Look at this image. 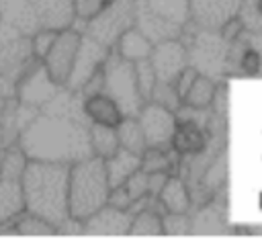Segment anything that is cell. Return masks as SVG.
Instances as JSON below:
<instances>
[{"instance_id": "1", "label": "cell", "mask_w": 262, "mask_h": 252, "mask_svg": "<svg viewBox=\"0 0 262 252\" xmlns=\"http://www.w3.org/2000/svg\"><path fill=\"white\" fill-rule=\"evenodd\" d=\"M90 121L82 109V96L66 86L18 133L16 145L29 160L74 164L92 156Z\"/></svg>"}, {"instance_id": "2", "label": "cell", "mask_w": 262, "mask_h": 252, "mask_svg": "<svg viewBox=\"0 0 262 252\" xmlns=\"http://www.w3.org/2000/svg\"><path fill=\"white\" fill-rule=\"evenodd\" d=\"M68 180L70 164L29 160L20 174L25 211L39 215L57 227L63 219L70 217Z\"/></svg>"}, {"instance_id": "3", "label": "cell", "mask_w": 262, "mask_h": 252, "mask_svg": "<svg viewBox=\"0 0 262 252\" xmlns=\"http://www.w3.org/2000/svg\"><path fill=\"white\" fill-rule=\"evenodd\" d=\"M111 184L104 170V160L88 156L70 164L68 180V209L70 217L84 221L102 205H106Z\"/></svg>"}, {"instance_id": "4", "label": "cell", "mask_w": 262, "mask_h": 252, "mask_svg": "<svg viewBox=\"0 0 262 252\" xmlns=\"http://www.w3.org/2000/svg\"><path fill=\"white\" fill-rule=\"evenodd\" d=\"M186 47L188 66L196 70V74L215 80L217 84L225 78V59L229 41L221 35L219 29L199 27L196 23L188 20L178 37Z\"/></svg>"}, {"instance_id": "5", "label": "cell", "mask_w": 262, "mask_h": 252, "mask_svg": "<svg viewBox=\"0 0 262 252\" xmlns=\"http://www.w3.org/2000/svg\"><path fill=\"white\" fill-rule=\"evenodd\" d=\"M102 92L115 100L123 117H137L145 104L137 88L133 61L121 57L115 49L108 51L102 64Z\"/></svg>"}, {"instance_id": "6", "label": "cell", "mask_w": 262, "mask_h": 252, "mask_svg": "<svg viewBox=\"0 0 262 252\" xmlns=\"http://www.w3.org/2000/svg\"><path fill=\"white\" fill-rule=\"evenodd\" d=\"M135 25V0H111L88 18H74L72 27L113 49L119 37Z\"/></svg>"}, {"instance_id": "7", "label": "cell", "mask_w": 262, "mask_h": 252, "mask_svg": "<svg viewBox=\"0 0 262 252\" xmlns=\"http://www.w3.org/2000/svg\"><path fill=\"white\" fill-rule=\"evenodd\" d=\"M225 76H262V33L242 29L229 41Z\"/></svg>"}, {"instance_id": "8", "label": "cell", "mask_w": 262, "mask_h": 252, "mask_svg": "<svg viewBox=\"0 0 262 252\" xmlns=\"http://www.w3.org/2000/svg\"><path fill=\"white\" fill-rule=\"evenodd\" d=\"M59 84L49 76V72L45 70V66L35 59L16 80V88H14V98L27 107L33 109H43L57 92H59Z\"/></svg>"}, {"instance_id": "9", "label": "cell", "mask_w": 262, "mask_h": 252, "mask_svg": "<svg viewBox=\"0 0 262 252\" xmlns=\"http://www.w3.org/2000/svg\"><path fill=\"white\" fill-rule=\"evenodd\" d=\"M135 119L143 131L147 148L172 150V135L176 129L174 111H168L166 107H162L154 100H147Z\"/></svg>"}, {"instance_id": "10", "label": "cell", "mask_w": 262, "mask_h": 252, "mask_svg": "<svg viewBox=\"0 0 262 252\" xmlns=\"http://www.w3.org/2000/svg\"><path fill=\"white\" fill-rule=\"evenodd\" d=\"M80 31H76L74 27H66L61 31H57L49 51L45 53V57L41 59V64L45 66V70L49 72V76L59 84L66 86V80L70 76L78 45H80Z\"/></svg>"}, {"instance_id": "11", "label": "cell", "mask_w": 262, "mask_h": 252, "mask_svg": "<svg viewBox=\"0 0 262 252\" xmlns=\"http://www.w3.org/2000/svg\"><path fill=\"white\" fill-rule=\"evenodd\" d=\"M108 51H111L108 47L100 45L98 41H94L92 37L82 33L80 35V45H78V51H76V57H74V64H72V70H70V76L66 80V88L78 92L102 68Z\"/></svg>"}, {"instance_id": "12", "label": "cell", "mask_w": 262, "mask_h": 252, "mask_svg": "<svg viewBox=\"0 0 262 252\" xmlns=\"http://www.w3.org/2000/svg\"><path fill=\"white\" fill-rule=\"evenodd\" d=\"M149 64L156 72L158 82H170L172 84L176 80V76L188 66L184 43L178 37L154 43L151 53H149Z\"/></svg>"}, {"instance_id": "13", "label": "cell", "mask_w": 262, "mask_h": 252, "mask_svg": "<svg viewBox=\"0 0 262 252\" xmlns=\"http://www.w3.org/2000/svg\"><path fill=\"white\" fill-rule=\"evenodd\" d=\"M131 219L133 215L127 209H119L106 203L82 223L86 236H127Z\"/></svg>"}, {"instance_id": "14", "label": "cell", "mask_w": 262, "mask_h": 252, "mask_svg": "<svg viewBox=\"0 0 262 252\" xmlns=\"http://www.w3.org/2000/svg\"><path fill=\"white\" fill-rule=\"evenodd\" d=\"M190 20L199 27L221 29L227 20L235 18L242 0H188Z\"/></svg>"}, {"instance_id": "15", "label": "cell", "mask_w": 262, "mask_h": 252, "mask_svg": "<svg viewBox=\"0 0 262 252\" xmlns=\"http://www.w3.org/2000/svg\"><path fill=\"white\" fill-rule=\"evenodd\" d=\"M145 37L147 41L154 45V43H160L164 39H176L180 37V31L182 27L180 25H174L162 16H158L156 12H151L143 0H135V25Z\"/></svg>"}, {"instance_id": "16", "label": "cell", "mask_w": 262, "mask_h": 252, "mask_svg": "<svg viewBox=\"0 0 262 252\" xmlns=\"http://www.w3.org/2000/svg\"><path fill=\"white\" fill-rule=\"evenodd\" d=\"M0 25L31 37L41 25L29 0H0Z\"/></svg>"}, {"instance_id": "17", "label": "cell", "mask_w": 262, "mask_h": 252, "mask_svg": "<svg viewBox=\"0 0 262 252\" xmlns=\"http://www.w3.org/2000/svg\"><path fill=\"white\" fill-rule=\"evenodd\" d=\"M41 27L61 31L72 27L76 18L74 0H29Z\"/></svg>"}, {"instance_id": "18", "label": "cell", "mask_w": 262, "mask_h": 252, "mask_svg": "<svg viewBox=\"0 0 262 252\" xmlns=\"http://www.w3.org/2000/svg\"><path fill=\"white\" fill-rule=\"evenodd\" d=\"M209 141L207 125L196 121H176V129L172 135V150L178 156H192L199 154Z\"/></svg>"}, {"instance_id": "19", "label": "cell", "mask_w": 262, "mask_h": 252, "mask_svg": "<svg viewBox=\"0 0 262 252\" xmlns=\"http://www.w3.org/2000/svg\"><path fill=\"white\" fill-rule=\"evenodd\" d=\"M82 109H84V115H86V119L90 123H100V125L115 127L123 119V113L119 111L115 100L108 98L104 92H96V94L84 96L82 98Z\"/></svg>"}, {"instance_id": "20", "label": "cell", "mask_w": 262, "mask_h": 252, "mask_svg": "<svg viewBox=\"0 0 262 252\" xmlns=\"http://www.w3.org/2000/svg\"><path fill=\"white\" fill-rule=\"evenodd\" d=\"M25 211L20 178L0 176V227L12 223Z\"/></svg>"}, {"instance_id": "21", "label": "cell", "mask_w": 262, "mask_h": 252, "mask_svg": "<svg viewBox=\"0 0 262 252\" xmlns=\"http://www.w3.org/2000/svg\"><path fill=\"white\" fill-rule=\"evenodd\" d=\"M137 168H141V156L131 154L123 148H119L115 154L104 158V170H106V178H108L111 188L123 184Z\"/></svg>"}, {"instance_id": "22", "label": "cell", "mask_w": 262, "mask_h": 252, "mask_svg": "<svg viewBox=\"0 0 262 252\" xmlns=\"http://www.w3.org/2000/svg\"><path fill=\"white\" fill-rule=\"evenodd\" d=\"M160 203L170 213H188L190 209V193L182 176H168L164 186L158 193Z\"/></svg>"}, {"instance_id": "23", "label": "cell", "mask_w": 262, "mask_h": 252, "mask_svg": "<svg viewBox=\"0 0 262 252\" xmlns=\"http://www.w3.org/2000/svg\"><path fill=\"white\" fill-rule=\"evenodd\" d=\"M151 43L147 41V37L137 29V27H131V29H127L121 37H119V41H117V45L113 47L121 57H125V59H129V61H139V59H147L149 57V53H151Z\"/></svg>"}, {"instance_id": "24", "label": "cell", "mask_w": 262, "mask_h": 252, "mask_svg": "<svg viewBox=\"0 0 262 252\" xmlns=\"http://www.w3.org/2000/svg\"><path fill=\"white\" fill-rule=\"evenodd\" d=\"M115 131H117V139H119V148L131 152V154H137L141 156L145 152V137H143V131L137 123L135 117H123L117 125H115Z\"/></svg>"}, {"instance_id": "25", "label": "cell", "mask_w": 262, "mask_h": 252, "mask_svg": "<svg viewBox=\"0 0 262 252\" xmlns=\"http://www.w3.org/2000/svg\"><path fill=\"white\" fill-rule=\"evenodd\" d=\"M221 229H223V203L211 197V201L196 211L190 232L213 234V232H221Z\"/></svg>"}, {"instance_id": "26", "label": "cell", "mask_w": 262, "mask_h": 252, "mask_svg": "<svg viewBox=\"0 0 262 252\" xmlns=\"http://www.w3.org/2000/svg\"><path fill=\"white\" fill-rule=\"evenodd\" d=\"M145 6L158 16L184 27L190 20V4L188 0H143Z\"/></svg>"}, {"instance_id": "27", "label": "cell", "mask_w": 262, "mask_h": 252, "mask_svg": "<svg viewBox=\"0 0 262 252\" xmlns=\"http://www.w3.org/2000/svg\"><path fill=\"white\" fill-rule=\"evenodd\" d=\"M90 148H92V156L98 158H108L111 154H115L119 150V139H117V131L111 125H100V123H90Z\"/></svg>"}, {"instance_id": "28", "label": "cell", "mask_w": 262, "mask_h": 252, "mask_svg": "<svg viewBox=\"0 0 262 252\" xmlns=\"http://www.w3.org/2000/svg\"><path fill=\"white\" fill-rule=\"evenodd\" d=\"M215 88H217L215 80L196 74V78L192 80L188 92L182 98V104H188V107H194V109H207L211 104V100H213Z\"/></svg>"}, {"instance_id": "29", "label": "cell", "mask_w": 262, "mask_h": 252, "mask_svg": "<svg viewBox=\"0 0 262 252\" xmlns=\"http://www.w3.org/2000/svg\"><path fill=\"white\" fill-rule=\"evenodd\" d=\"M162 234H164L162 215L158 211L145 207L133 215L127 236H162Z\"/></svg>"}, {"instance_id": "30", "label": "cell", "mask_w": 262, "mask_h": 252, "mask_svg": "<svg viewBox=\"0 0 262 252\" xmlns=\"http://www.w3.org/2000/svg\"><path fill=\"white\" fill-rule=\"evenodd\" d=\"M14 236H57V227L39 215L23 211L14 219Z\"/></svg>"}, {"instance_id": "31", "label": "cell", "mask_w": 262, "mask_h": 252, "mask_svg": "<svg viewBox=\"0 0 262 252\" xmlns=\"http://www.w3.org/2000/svg\"><path fill=\"white\" fill-rule=\"evenodd\" d=\"M180 162H176L174 154L170 150H160V148H145V152L141 154V170L145 172H170L172 168H176Z\"/></svg>"}, {"instance_id": "32", "label": "cell", "mask_w": 262, "mask_h": 252, "mask_svg": "<svg viewBox=\"0 0 262 252\" xmlns=\"http://www.w3.org/2000/svg\"><path fill=\"white\" fill-rule=\"evenodd\" d=\"M235 18L244 31L262 33V0H242Z\"/></svg>"}, {"instance_id": "33", "label": "cell", "mask_w": 262, "mask_h": 252, "mask_svg": "<svg viewBox=\"0 0 262 252\" xmlns=\"http://www.w3.org/2000/svg\"><path fill=\"white\" fill-rule=\"evenodd\" d=\"M133 68H135V80H137V88H139V94L141 98L147 102L151 98V90L158 82L156 78V72L149 64V57L147 59H139V61H133Z\"/></svg>"}, {"instance_id": "34", "label": "cell", "mask_w": 262, "mask_h": 252, "mask_svg": "<svg viewBox=\"0 0 262 252\" xmlns=\"http://www.w3.org/2000/svg\"><path fill=\"white\" fill-rule=\"evenodd\" d=\"M55 35H57V31L55 29H47V27H39L29 39H31V53H33V57L35 59H43L45 57V53L49 51V47H51V43H53V39H55Z\"/></svg>"}, {"instance_id": "35", "label": "cell", "mask_w": 262, "mask_h": 252, "mask_svg": "<svg viewBox=\"0 0 262 252\" xmlns=\"http://www.w3.org/2000/svg\"><path fill=\"white\" fill-rule=\"evenodd\" d=\"M149 100H154V102L166 107L168 111H176V109L182 104L180 96L176 94V90H174V86H172L170 82H156Z\"/></svg>"}, {"instance_id": "36", "label": "cell", "mask_w": 262, "mask_h": 252, "mask_svg": "<svg viewBox=\"0 0 262 252\" xmlns=\"http://www.w3.org/2000/svg\"><path fill=\"white\" fill-rule=\"evenodd\" d=\"M162 227L166 236H184L190 232V219L186 213H170L166 211L162 215Z\"/></svg>"}, {"instance_id": "37", "label": "cell", "mask_w": 262, "mask_h": 252, "mask_svg": "<svg viewBox=\"0 0 262 252\" xmlns=\"http://www.w3.org/2000/svg\"><path fill=\"white\" fill-rule=\"evenodd\" d=\"M123 186H125L127 195L131 197V201H137L139 197L147 195V172L141 170V168H137V170L123 182Z\"/></svg>"}, {"instance_id": "38", "label": "cell", "mask_w": 262, "mask_h": 252, "mask_svg": "<svg viewBox=\"0 0 262 252\" xmlns=\"http://www.w3.org/2000/svg\"><path fill=\"white\" fill-rule=\"evenodd\" d=\"M196 78V70L194 68H190V66H186L178 76H176V80L172 82V86H174V90H176V94L180 96V100L184 98V94L188 92V88H190V84H192V80Z\"/></svg>"}, {"instance_id": "39", "label": "cell", "mask_w": 262, "mask_h": 252, "mask_svg": "<svg viewBox=\"0 0 262 252\" xmlns=\"http://www.w3.org/2000/svg\"><path fill=\"white\" fill-rule=\"evenodd\" d=\"M108 2L111 0H74L76 18H88V16H92L94 12H98Z\"/></svg>"}, {"instance_id": "40", "label": "cell", "mask_w": 262, "mask_h": 252, "mask_svg": "<svg viewBox=\"0 0 262 252\" xmlns=\"http://www.w3.org/2000/svg\"><path fill=\"white\" fill-rule=\"evenodd\" d=\"M106 203H108V205H113V207H119V209H127L133 201H131V197L127 195L125 186H123V184H119V186H113V188H111Z\"/></svg>"}, {"instance_id": "41", "label": "cell", "mask_w": 262, "mask_h": 252, "mask_svg": "<svg viewBox=\"0 0 262 252\" xmlns=\"http://www.w3.org/2000/svg\"><path fill=\"white\" fill-rule=\"evenodd\" d=\"M168 176H170V174L164 172V170L147 172V195H156V197H158V193H160V188L164 186V182H166Z\"/></svg>"}, {"instance_id": "42", "label": "cell", "mask_w": 262, "mask_h": 252, "mask_svg": "<svg viewBox=\"0 0 262 252\" xmlns=\"http://www.w3.org/2000/svg\"><path fill=\"white\" fill-rule=\"evenodd\" d=\"M6 148V139H4V133H2V121H0V152Z\"/></svg>"}]
</instances>
